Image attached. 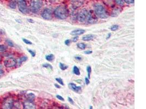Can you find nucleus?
<instances>
[{
  "label": "nucleus",
  "mask_w": 146,
  "mask_h": 109,
  "mask_svg": "<svg viewBox=\"0 0 146 109\" xmlns=\"http://www.w3.org/2000/svg\"><path fill=\"white\" fill-rule=\"evenodd\" d=\"M54 13L56 18L59 19H65L68 16V12L65 6H59L55 8Z\"/></svg>",
  "instance_id": "1"
},
{
  "label": "nucleus",
  "mask_w": 146,
  "mask_h": 109,
  "mask_svg": "<svg viewBox=\"0 0 146 109\" xmlns=\"http://www.w3.org/2000/svg\"><path fill=\"white\" fill-rule=\"evenodd\" d=\"M94 10L97 16L101 19H106L108 16L106 8L100 4H95L94 5Z\"/></svg>",
  "instance_id": "2"
},
{
  "label": "nucleus",
  "mask_w": 146,
  "mask_h": 109,
  "mask_svg": "<svg viewBox=\"0 0 146 109\" xmlns=\"http://www.w3.org/2000/svg\"><path fill=\"white\" fill-rule=\"evenodd\" d=\"M42 6V0H32L30 3V9L33 13H38Z\"/></svg>",
  "instance_id": "3"
},
{
  "label": "nucleus",
  "mask_w": 146,
  "mask_h": 109,
  "mask_svg": "<svg viewBox=\"0 0 146 109\" xmlns=\"http://www.w3.org/2000/svg\"><path fill=\"white\" fill-rule=\"evenodd\" d=\"M13 99L10 97L6 98L2 104V108L3 109H12L14 107Z\"/></svg>",
  "instance_id": "4"
},
{
  "label": "nucleus",
  "mask_w": 146,
  "mask_h": 109,
  "mask_svg": "<svg viewBox=\"0 0 146 109\" xmlns=\"http://www.w3.org/2000/svg\"><path fill=\"white\" fill-rule=\"evenodd\" d=\"M18 6L19 10L21 13L27 14L29 13V8L25 0H18Z\"/></svg>",
  "instance_id": "5"
},
{
  "label": "nucleus",
  "mask_w": 146,
  "mask_h": 109,
  "mask_svg": "<svg viewBox=\"0 0 146 109\" xmlns=\"http://www.w3.org/2000/svg\"><path fill=\"white\" fill-rule=\"evenodd\" d=\"M89 15V11L86 9H82L78 14V20L80 22H86Z\"/></svg>",
  "instance_id": "6"
},
{
  "label": "nucleus",
  "mask_w": 146,
  "mask_h": 109,
  "mask_svg": "<svg viewBox=\"0 0 146 109\" xmlns=\"http://www.w3.org/2000/svg\"><path fill=\"white\" fill-rule=\"evenodd\" d=\"M17 64V60L13 57H8L4 61V65L6 68H13Z\"/></svg>",
  "instance_id": "7"
},
{
  "label": "nucleus",
  "mask_w": 146,
  "mask_h": 109,
  "mask_svg": "<svg viewBox=\"0 0 146 109\" xmlns=\"http://www.w3.org/2000/svg\"><path fill=\"white\" fill-rule=\"evenodd\" d=\"M98 21V16L95 14L92 11H90L89 12V15L88 17V19L86 22L89 24H95Z\"/></svg>",
  "instance_id": "8"
},
{
  "label": "nucleus",
  "mask_w": 146,
  "mask_h": 109,
  "mask_svg": "<svg viewBox=\"0 0 146 109\" xmlns=\"http://www.w3.org/2000/svg\"><path fill=\"white\" fill-rule=\"evenodd\" d=\"M42 17L46 20H50L52 18V11L49 8H46L41 14Z\"/></svg>",
  "instance_id": "9"
},
{
  "label": "nucleus",
  "mask_w": 146,
  "mask_h": 109,
  "mask_svg": "<svg viewBox=\"0 0 146 109\" xmlns=\"http://www.w3.org/2000/svg\"><path fill=\"white\" fill-rule=\"evenodd\" d=\"M70 1L72 6L74 8L82 6L84 3V0H70Z\"/></svg>",
  "instance_id": "10"
},
{
  "label": "nucleus",
  "mask_w": 146,
  "mask_h": 109,
  "mask_svg": "<svg viewBox=\"0 0 146 109\" xmlns=\"http://www.w3.org/2000/svg\"><path fill=\"white\" fill-rule=\"evenodd\" d=\"M24 108L27 109H35V105L32 101L27 100V102H24L23 105Z\"/></svg>",
  "instance_id": "11"
},
{
  "label": "nucleus",
  "mask_w": 146,
  "mask_h": 109,
  "mask_svg": "<svg viewBox=\"0 0 146 109\" xmlns=\"http://www.w3.org/2000/svg\"><path fill=\"white\" fill-rule=\"evenodd\" d=\"M69 87L71 89L72 91H74L75 92H77V93H78L81 92L82 87L80 86H77L73 83H70L69 84Z\"/></svg>",
  "instance_id": "12"
},
{
  "label": "nucleus",
  "mask_w": 146,
  "mask_h": 109,
  "mask_svg": "<svg viewBox=\"0 0 146 109\" xmlns=\"http://www.w3.org/2000/svg\"><path fill=\"white\" fill-rule=\"evenodd\" d=\"M85 32H86V31L84 30H82V29H77V30H73V31H72L71 32L70 34L72 35L77 36V35H81V34L84 33Z\"/></svg>",
  "instance_id": "13"
},
{
  "label": "nucleus",
  "mask_w": 146,
  "mask_h": 109,
  "mask_svg": "<svg viewBox=\"0 0 146 109\" xmlns=\"http://www.w3.org/2000/svg\"><path fill=\"white\" fill-rule=\"evenodd\" d=\"M17 0H9L8 6L12 9H15L17 7Z\"/></svg>",
  "instance_id": "14"
},
{
  "label": "nucleus",
  "mask_w": 146,
  "mask_h": 109,
  "mask_svg": "<svg viewBox=\"0 0 146 109\" xmlns=\"http://www.w3.org/2000/svg\"><path fill=\"white\" fill-rule=\"evenodd\" d=\"M94 35L93 34H86L83 37L82 39L84 41H91L94 39Z\"/></svg>",
  "instance_id": "15"
},
{
  "label": "nucleus",
  "mask_w": 146,
  "mask_h": 109,
  "mask_svg": "<svg viewBox=\"0 0 146 109\" xmlns=\"http://www.w3.org/2000/svg\"><path fill=\"white\" fill-rule=\"evenodd\" d=\"M27 60V56H23V57H20V58H19L18 61H17V64H18L19 66H20V65L22 64L23 62L26 61Z\"/></svg>",
  "instance_id": "16"
},
{
  "label": "nucleus",
  "mask_w": 146,
  "mask_h": 109,
  "mask_svg": "<svg viewBox=\"0 0 146 109\" xmlns=\"http://www.w3.org/2000/svg\"><path fill=\"white\" fill-rule=\"evenodd\" d=\"M46 59L48 61H53L54 60V56L53 54H48L46 56Z\"/></svg>",
  "instance_id": "17"
},
{
  "label": "nucleus",
  "mask_w": 146,
  "mask_h": 109,
  "mask_svg": "<svg viewBox=\"0 0 146 109\" xmlns=\"http://www.w3.org/2000/svg\"><path fill=\"white\" fill-rule=\"evenodd\" d=\"M73 73L76 75H80V71L79 68L76 66H74L73 69Z\"/></svg>",
  "instance_id": "18"
},
{
  "label": "nucleus",
  "mask_w": 146,
  "mask_h": 109,
  "mask_svg": "<svg viewBox=\"0 0 146 109\" xmlns=\"http://www.w3.org/2000/svg\"><path fill=\"white\" fill-rule=\"evenodd\" d=\"M35 95L33 93H29L27 95V100H30V101H33L35 99Z\"/></svg>",
  "instance_id": "19"
},
{
  "label": "nucleus",
  "mask_w": 146,
  "mask_h": 109,
  "mask_svg": "<svg viewBox=\"0 0 146 109\" xmlns=\"http://www.w3.org/2000/svg\"><path fill=\"white\" fill-rule=\"evenodd\" d=\"M77 47H78V48H80L82 50H84L86 48V45L84 43H80L77 44Z\"/></svg>",
  "instance_id": "20"
},
{
  "label": "nucleus",
  "mask_w": 146,
  "mask_h": 109,
  "mask_svg": "<svg viewBox=\"0 0 146 109\" xmlns=\"http://www.w3.org/2000/svg\"><path fill=\"white\" fill-rule=\"evenodd\" d=\"M42 66H43V67H44V68H47V69H50V70H53V67H52V66L50 65V64L44 63V64H43L42 65Z\"/></svg>",
  "instance_id": "21"
},
{
  "label": "nucleus",
  "mask_w": 146,
  "mask_h": 109,
  "mask_svg": "<svg viewBox=\"0 0 146 109\" xmlns=\"http://www.w3.org/2000/svg\"><path fill=\"white\" fill-rule=\"evenodd\" d=\"M59 67H60V69L62 70H66V69L68 68V66H67L65 65L64 63H59Z\"/></svg>",
  "instance_id": "22"
},
{
  "label": "nucleus",
  "mask_w": 146,
  "mask_h": 109,
  "mask_svg": "<svg viewBox=\"0 0 146 109\" xmlns=\"http://www.w3.org/2000/svg\"><path fill=\"white\" fill-rule=\"evenodd\" d=\"M86 71H87V73H88V78L90 79V74L92 73V68L90 66H88L87 68H86Z\"/></svg>",
  "instance_id": "23"
},
{
  "label": "nucleus",
  "mask_w": 146,
  "mask_h": 109,
  "mask_svg": "<svg viewBox=\"0 0 146 109\" xmlns=\"http://www.w3.org/2000/svg\"><path fill=\"white\" fill-rule=\"evenodd\" d=\"M7 50V47L3 45H0V53L5 52Z\"/></svg>",
  "instance_id": "24"
},
{
  "label": "nucleus",
  "mask_w": 146,
  "mask_h": 109,
  "mask_svg": "<svg viewBox=\"0 0 146 109\" xmlns=\"http://www.w3.org/2000/svg\"><path fill=\"white\" fill-rule=\"evenodd\" d=\"M6 43H7V45H8L9 47H13L14 44L12 41H11V40L9 39H7L6 40Z\"/></svg>",
  "instance_id": "25"
},
{
  "label": "nucleus",
  "mask_w": 146,
  "mask_h": 109,
  "mask_svg": "<svg viewBox=\"0 0 146 109\" xmlns=\"http://www.w3.org/2000/svg\"><path fill=\"white\" fill-rule=\"evenodd\" d=\"M118 28H119V26H118V25H114L112 26L110 28V30H112V31H114L117 30L118 29Z\"/></svg>",
  "instance_id": "26"
},
{
  "label": "nucleus",
  "mask_w": 146,
  "mask_h": 109,
  "mask_svg": "<svg viewBox=\"0 0 146 109\" xmlns=\"http://www.w3.org/2000/svg\"><path fill=\"white\" fill-rule=\"evenodd\" d=\"M115 2H116V3L119 6H121L124 5V2L123 0H115Z\"/></svg>",
  "instance_id": "27"
},
{
  "label": "nucleus",
  "mask_w": 146,
  "mask_h": 109,
  "mask_svg": "<svg viewBox=\"0 0 146 109\" xmlns=\"http://www.w3.org/2000/svg\"><path fill=\"white\" fill-rule=\"evenodd\" d=\"M55 80H56V81L58 82H59L60 85H64V83L62 80L61 78H56Z\"/></svg>",
  "instance_id": "28"
},
{
  "label": "nucleus",
  "mask_w": 146,
  "mask_h": 109,
  "mask_svg": "<svg viewBox=\"0 0 146 109\" xmlns=\"http://www.w3.org/2000/svg\"><path fill=\"white\" fill-rule=\"evenodd\" d=\"M22 39H23V41H24V42L25 44H28V45H31V44H33L31 41H29V40H27V39H25V38H23Z\"/></svg>",
  "instance_id": "29"
},
{
  "label": "nucleus",
  "mask_w": 146,
  "mask_h": 109,
  "mask_svg": "<svg viewBox=\"0 0 146 109\" xmlns=\"http://www.w3.org/2000/svg\"><path fill=\"white\" fill-rule=\"evenodd\" d=\"M27 50H28V51L29 52V53L31 54V56H32L33 57H35V56L36 53H35L34 51L32 50H30V49H28Z\"/></svg>",
  "instance_id": "30"
},
{
  "label": "nucleus",
  "mask_w": 146,
  "mask_h": 109,
  "mask_svg": "<svg viewBox=\"0 0 146 109\" xmlns=\"http://www.w3.org/2000/svg\"><path fill=\"white\" fill-rule=\"evenodd\" d=\"M127 4H132L134 3V0H124Z\"/></svg>",
  "instance_id": "31"
},
{
  "label": "nucleus",
  "mask_w": 146,
  "mask_h": 109,
  "mask_svg": "<svg viewBox=\"0 0 146 109\" xmlns=\"http://www.w3.org/2000/svg\"><path fill=\"white\" fill-rule=\"evenodd\" d=\"M70 43H71V41L70 39H67V40L65 41V44L66 45L69 46L70 45Z\"/></svg>",
  "instance_id": "32"
},
{
  "label": "nucleus",
  "mask_w": 146,
  "mask_h": 109,
  "mask_svg": "<svg viewBox=\"0 0 146 109\" xmlns=\"http://www.w3.org/2000/svg\"><path fill=\"white\" fill-rule=\"evenodd\" d=\"M56 98L58 99H59L60 100H61V101H64V99L63 98V97H62L61 95H56Z\"/></svg>",
  "instance_id": "33"
},
{
  "label": "nucleus",
  "mask_w": 146,
  "mask_h": 109,
  "mask_svg": "<svg viewBox=\"0 0 146 109\" xmlns=\"http://www.w3.org/2000/svg\"><path fill=\"white\" fill-rule=\"evenodd\" d=\"M85 82H86V85H89V83H90L89 79V78H88V77H86V78H85Z\"/></svg>",
  "instance_id": "34"
},
{
  "label": "nucleus",
  "mask_w": 146,
  "mask_h": 109,
  "mask_svg": "<svg viewBox=\"0 0 146 109\" xmlns=\"http://www.w3.org/2000/svg\"><path fill=\"white\" fill-rule=\"evenodd\" d=\"M4 73H5V72L3 71V70L1 68H0V77L3 76V74H4Z\"/></svg>",
  "instance_id": "35"
},
{
  "label": "nucleus",
  "mask_w": 146,
  "mask_h": 109,
  "mask_svg": "<svg viewBox=\"0 0 146 109\" xmlns=\"http://www.w3.org/2000/svg\"><path fill=\"white\" fill-rule=\"evenodd\" d=\"M68 102H70L71 104H74V102H73V100L72 99V98H71L70 97H68Z\"/></svg>",
  "instance_id": "36"
},
{
  "label": "nucleus",
  "mask_w": 146,
  "mask_h": 109,
  "mask_svg": "<svg viewBox=\"0 0 146 109\" xmlns=\"http://www.w3.org/2000/svg\"><path fill=\"white\" fill-rule=\"evenodd\" d=\"M92 51H90V50H88V51H84V53L86 54H92Z\"/></svg>",
  "instance_id": "37"
},
{
  "label": "nucleus",
  "mask_w": 146,
  "mask_h": 109,
  "mask_svg": "<svg viewBox=\"0 0 146 109\" xmlns=\"http://www.w3.org/2000/svg\"><path fill=\"white\" fill-rule=\"evenodd\" d=\"M78 37L77 35V36H76V37H74V38H73V42H76V41H78Z\"/></svg>",
  "instance_id": "38"
},
{
  "label": "nucleus",
  "mask_w": 146,
  "mask_h": 109,
  "mask_svg": "<svg viewBox=\"0 0 146 109\" xmlns=\"http://www.w3.org/2000/svg\"><path fill=\"white\" fill-rule=\"evenodd\" d=\"M74 58H75L76 60H79V61L82 60V57H80V56H75V57H74Z\"/></svg>",
  "instance_id": "39"
},
{
  "label": "nucleus",
  "mask_w": 146,
  "mask_h": 109,
  "mask_svg": "<svg viewBox=\"0 0 146 109\" xmlns=\"http://www.w3.org/2000/svg\"><path fill=\"white\" fill-rule=\"evenodd\" d=\"M111 37V33H108L106 39H108Z\"/></svg>",
  "instance_id": "40"
},
{
  "label": "nucleus",
  "mask_w": 146,
  "mask_h": 109,
  "mask_svg": "<svg viewBox=\"0 0 146 109\" xmlns=\"http://www.w3.org/2000/svg\"><path fill=\"white\" fill-rule=\"evenodd\" d=\"M54 86H55L57 89H60V88H61V87H60V86H59V85H58V84H56V83H55V84L54 85Z\"/></svg>",
  "instance_id": "41"
},
{
  "label": "nucleus",
  "mask_w": 146,
  "mask_h": 109,
  "mask_svg": "<svg viewBox=\"0 0 146 109\" xmlns=\"http://www.w3.org/2000/svg\"><path fill=\"white\" fill-rule=\"evenodd\" d=\"M28 21L30 22H33V21L32 19H28Z\"/></svg>",
  "instance_id": "42"
},
{
  "label": "nucleus",
  "mask_w": 146,
  "mask_h": 109,
  "mask_svg": "<svg viewBox=\"0 0 146 109\" xmlns=\"http://www.w3.org/2000/svg\"><path fill=\"white\" fill-rule=\"evenodd\" d=\"M90 109H93V108H92V106H90Z\"/></svg>",
  "instance_id": "43"
},
{
  "label": "nucleus",
  "mask_w": 146,
  "mask_h": 109,
  "mask_svg": "<svg viewBox=\"0 0 146 109\" xmlns=\"http://www.w3.org/2000/svg\"><path fill=\"white\" fill-rule=\"evenodd\" d=\"M49 1H55V0H49Z\"/></svg>",
  "instance_id": "44"
},
{
  "label": "nucleus",
  "mask_w": 146,
  "mask_h": 109,
  "mask_svg": "<svg viewBox=\"0 0 146 109\" xmlns=\"http://www.w3.org/2000/svg\"><path fill=\"white\" fill-rule=\"evenodd\" d=\"M1 61V57H0V62Z\"/></svg>",
  "instance_id": "45"
},
{
  "label": "nucleus",
  "mask_w": 146,
  "mask_h": 109,
  "mask_svg": "<svg viewBox=\"0 0 146 109\" xmlns=\"http://www.w3.org/2000/svg\"><path fill=\"white\" fill-rule=\"evenodd\" d=\"M0 41H1V39H0ZM0 42H1V41H0Z\"/></svg>",
  "instance_id": "46"
}]
</instances>
